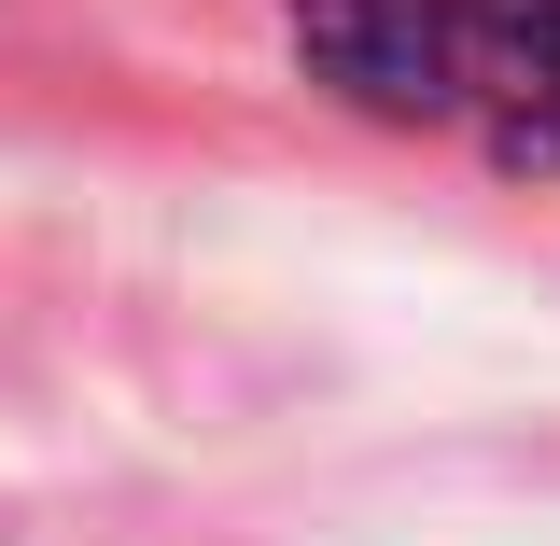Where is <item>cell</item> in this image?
<instances>
[{
	"instance_id": "obj_1",
	"label": "cell",
	"mask_w": 560,
	"mask_h": 546,
	"mask_svg": "<svg viewBox=\"0 0 560 546\" xmlns=\"http://www.w3.org/2000/svg\"><path fill=\"white\" fill-rule=\"evenodd\" d=\"M294 57L378 127H463L504 169H560V0H308Z\"/></svg>"
}]
</instances>
